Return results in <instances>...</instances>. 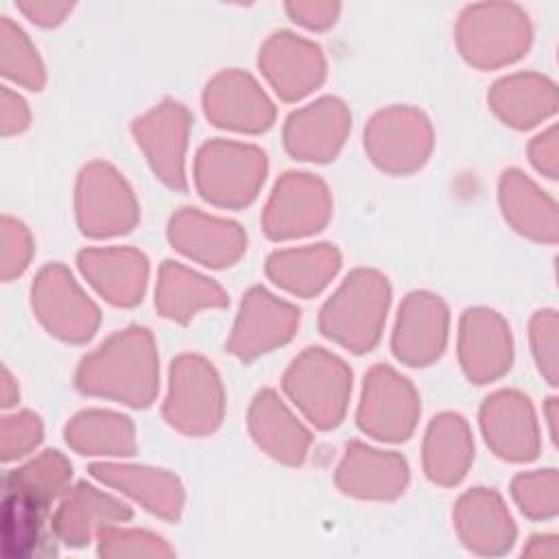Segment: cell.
<instances>
[{"instance_id":"6da1fadb","label":"cell","mask_w":559,"mask_h":559,"mask_svg":"<svg viewBox=\"0 0 559 559\" xmlns=\"http://www.w3.org/2000/svg\"><path fill=\"white\" fill-rule=\"evenodd\" d=\"M157 352L146 328H129L109 336L76 369V389L135 408L148 406L157 393Z\"/></svg>"},{"instance_id":"7a4b0ae2","label":"cell","mask_w":559,"mask_h":559,"mask_svg":"<svg viewBox=\"0 0 559 559\" xmlns=\"http://www.w3.org/2000/svg\"><path fill=\"white\" fill-rule=\"evenodd\" d=\"M391 288L384 275L371 269L352 271L319 314L321 332L334 343L362 354L382 332Z\"/></svg>"},{"instance_id":"3957f363","label":"cell","mask_w":559,"mask_h":559,"mask_svg":"<svg viewBox=\"0 0 559 559\" xmlns=\"http://www.w3.org/2000/svg\"><path fill=\"white\" fill-rule=\"evenodd\" d=\"M528 41V15L515 4H469L461 11L456 22L459 50L476 68H498L511 63L524 55Z\"/></svg>"},{"instance_id":"277c9868","label":"cell","mask_w":559,"mask_h":559,"mask_svg":"<svg viewBox=\"0 0 559 559\" xmlns=\"http://www.w3.org/2000/svg\"><path fill=\"white\" fill-rule=\"evenodd\" d=\"M284 391L317 428L330 430L345 417L352 371L338 356L321 347H308L290 362Z\"/></svg>"},{"instance_id":"5b68a950","label":"cell","mask_w":559,"mask_h":559,"mask_svg":"<svg viewBox=\"0 0 559 559\" xmlns=\"http://www.w3.org/2000/svg\"><path fill=\"white\" fill-rule=\"evenodd\" d=\"M266 175V155L251 144L212 140L201 146L194 162L199 194L221 207H245Z\"/></svg>"},{"instance_id":"8992f818","label":"cell","mask_w":559,"mask_h":559,"mask_svg":"<svg viewBox=\"0 0 559 559\" xmlns=\"http://www.w3.org/2000/svg\"><path fill=\"white\" fill-rule=\"evenodd\" d=\"M225 395L212 362L183 354L170 365V389L164 404L166 421L186 435H210L223 419Z\"/></svg>"},{"instance_id":"52a82bcc","label":"cell","mask_w":559,"mask_h":559,"mask_svg":"<svg viewBox=\"0 0 559 559\" xmlns=\"http://www.w3.org/2000/svg\"><path fill=\"white\" fill-rule=\"evenodd\" d=\"M31 306L37 321L52 336L68 343H85L94 336L100 321L96 304L59 262H52L37 273L31 286Z\"/></svg>"},{"instance_id":"ba28073f","label":"cell","mask_w":559,"mask_h":559,"mask_svg":"<svg viewBox=\"0 0 559 559\" xmlns=\"http://www.w3.org/2000/svg\"><path fill=\"white\" fill-rule=\"evenodd\" d=\"M140 210L138 201L120 177V173L105 164H87L76 181V218L85 236L107 238L133 229Z\"/></svg>"},{"instance_id":"9c48e42d","label":"cell","mask_w":559,"mask_h":559,"mask_svg":"<svg viewBox=\"0 0 559 559\" xmlns=\"http://www.w3.org/2000/svg\"><path fill=\"white\" fill-rule=\"evenodd\" d=\"M365 148L382 170L408 175L428 159L432 151V127L413 107H389L369 120Z\"/></svg>"},{"instance_id":"30bf717a","label":"cell","mask_w":559,"mask_h":559,"mask_svg":"<svg viewBox=\"0 0 559 559\" xmlns=\"http://www.w3.org/2000/svg\"><path fill=\"white\" fill-rule=\"evenodd\" d=\"M419 397L413 384L389 365H376L365 376L358 406V426L378 441H406L419 417Z\"/></svg>"},{"instance_id":"8fae6325","label":"cell","mask_w":559,"mask_h":559,"mask_svg":"<svg viewBox=\"0 0 559 559\" xmlns=\"http://www.w3.org/2000/svg\"><path fill=\"white\" fill-rule=\"evenodd\" d=\"M332 201L325 183L310 173H284L264 207L262 225L269 238L288 240L325 227Z\"/></svg>"},{"instance_id":"7c38bea8","label":"cell","mask_w":559,"mask_h":559,"mask_svg":"<svg viewBox=\"0 0 559 559\" xmlns=\"http://www.w3.org/2000/svg\"><path fill=\"white\" fill-rule=\"evenodd\" d=\"M299 325V310L264 288H251L234 323L227 349L240 360H253L288 343Z\"/></svg>"},{"instance_id":"4fadbf2b","label":"cell","mask_w":559,"mask_h":559,"mask_svg":"<svg viewBox=\"0 0 559 559\" xmlns=\"http://www.w3.org/2000/svg\"><path fill=\"white\" fill-rule=\"evenodd\" d=\"M131 129L155 175L168 188L186 190L183 153L190 131L188 109L177 100H164L140 116Z\"/></svg>"},{"instance_id":"5bb4252c","label":"cell","mask_w":559,"mask_h":559,"mask_svg":"<svg viewBox=\"0 0 559 559\" xmlns=\"http://www.w3.org/2000/svg\"><path fill=\"white\" fill-rule=\"evenodd\" d=\"M260 70L284 100H299L325 76L321 48L295 33H273L260 48Z\"/></svg>"},{"instance_id":"9a60e30c","label":"cell","mask_w":559,"mask_h":559,"mask_svg":"<svg viewBox=\"0 0 559 559\" xmlns=\"http://www.w3.org/2000/svg\"><path fill=\"white\" fill-rule=\"evenodd\" d=\"M203 109L212 124L245 133L266 131L275 118L269 96L240 70H223L207 83Z\"/></svg>"},{"instance_id":"2e32d148","label":"cell","mask_w":559,"mask_h":559,"mask_svg":"<svg viewBox=\"0 0 559 559\" xmlns=\"http://www.w3.org/2000/svg\"><path fill=\"white\" fill-rule=\"evenodd\" d=\"M168 238L177 251L212 269L234 264L247 249V236L238 223L207 216L194 207L173 214Z\"/></svg>"},{"instance_id":"e0dca14e","label":"cell","mask_w":559,"mask_h":559,"mask_svg":"<svg viewBox=\"0 0 559 559\" xmlns=\"http://www.w3.org/2000/svg\"><path fill=\"white\" fill-rule=\"evenodd\" d=\"M448 338V308L432 293H411L397 314L393 354L411 367H426L443 354Z\"/></svg>"},{"instance_id":"ac0fdd59","label":"cell","mask_w":559,"mask_h":559,"mask_svg":"<svg viewBox=\"0 0 559 559\" xmlns=\"http://www.w3.org/2000/svg\"><path fill=\"white\" fill-rule=\"evenodd\" d=\"M349 131V111L334 96L319 98L286 120L284 144L295 159L328 162L341 151Z\"/></svg>"},{"instance_id":"d6986e66","label":"cell","mask_w":559,"mask_h":559,"mask_svg":"<svg viewBox=\"0 0 559 559\" xmlns=\"http://www.w3.org/2000/svg\"><path fill=\"white\" fill-rule=\"evenodd\" d=\"M459 358L472 382H491L509 371L511 334L498 312L487 308L465 310L459 330Z\"/></svg>"},{"instance_id":"ffe728a7","label":"cell","mask_w":559,"mask_h":559,"mask_svg":"<svg viewBox=\"0 0 559 559\" xmlns=\"http://www.w3.org/2000/svg\"><path fill=\"white\" fill-rule=\"evenodd\" d=\"M487 445L504 461H528L537 454V426L528 400L515 391L489 395L480 408Z\"/></svg>"},{"instance_id":"44dd1931","label":"cell","mask_w":559,"mask_h":559,"mask_svg":"<svg viewBox=\"0 0 559 559\" xmlns=\"http://www.w3.org/2000/svg\"><path fill=\"white\" fill-rule=\"evenodd\" d=\"M408 480L406 461L395 452L349 443L336 469V485L343 493L369 500H391L400 496Z\"/></svg>"},{"instance_id":"7402d4cb","label":"cell","mask_w":559,"mask_h":559,"mask_svg":"<svg viewBox=\"0 0 559 559\" xmlns=\"http://www.w3.org/2000/svg\"><path fill=\"white\" fill-rule=\"evenodd\" d=\"M79 269L109 304L129 308L142 301L148 260L138 249H83L79 253Z\"/></svg>"},{"instance_id":"603a6c76","label":"cell","mask_w":559,"mask_h":559,"mask_svg":"<svg viewBox=\"0 0 559 559\" xmlns=\"http://www.w3.org/2000/svg\"><path fill=\"white\" fill-rule=\"evenodd\" d=\"M249 430L255 443L275 461L299 465L310 448V432L282 404L275 391L264 389L255 395L249 408Z\"/></svg>"},{"instance_id":"cb8c5ba5","label":"cell","mask_w":559,"mask_h":559,"mask_svg":"<svg viewBox=\"0 0 559 559\" xmlns=\"http://www.w3.org/2000/svg\"><path fill=\"white\" fill-rule=\"evenodd\" d=\"M129 518L131 509L127 504L87 483H79L59 504L52 518V528L68 546H83L94 533Z\"/></svg>"},{"instance_id":"d4e9b609","label":"cell","mask_w":559,"mask_h":559,"mask_svg":"<svg viewBox=\"0 0 559 559\" xmlns=\"http://www.w3.org/2000/svg\"><path fill=\"white\" fill-rule=\"evenodd\" d=\"M90 474L105 485L124 491L151 513L177 520L183 509V487L166 469L140 467V465H116V463H94Z\"/></svg>"},{"instance_id":"484cf974","label":"cell","mask_w":559,"mask_h":559,"mask_svg":"<svg viewBox=\"0 0 559 559\" xmlns=\"http://www.w3.org/2000/svg\"><path fill=\"white\" fill-rule=\"evenodd\" d=\"M454 522L465 546L485 555L502 552L515 535L500 496L485 487H476L459 498Z\"/></svg>"},{"instance_id":"4316f807","label":"cell","mask_w":559,"mask_h":559,"mask_svg":"<svg viewBox=\"0 0 559 559\" xmlns=\"http://www.w3.org/2000/svg\"><path fill=\"white\" fill-rule=\"evenodd\" d=\"M474 459L467 421L459 413L437 415L424 439V469L437 485H456Z\"/></svg>"},{"instance_id":"83f0119b","label":"cell","mask_w":559,"mask_h":559,"mask_svg":"<svg viewBox=\"0 0 559 559\" xmlns=\"http://www.w3.org/2000/svg\"><path fill=\"white\" fill-rule=\"evenodd\" d=\"M341 269V253L336 247L321 242L314 247L282 249L269 255L266 275L284 290L312 297L321 293Z\"/></svg>"},{"instance_id":"f1b7e54d","label":"cell","mask_w":559,"mask_h":559,"mask_svg":"<svg viewBox=\"0 0 559 559\" xmlns=\"http://www.w3.org/2000/svg\"><path fill=\"white\" fill-rule=\"evenodd\" d=\"M155 306L166 319L188 321L201 308L227 306V295L216 282L186 269L179 262L166 260L159 269Z\"/></svg>"},{"instance_id":"f546056e","label":"cell","mask_w":559,"mask_h":559,"mask_svg":"<svg viewBox=\"0 0 559 559\" xmlns=\"http://www.w3.org/2000/svg\"><path fill=\"white\" fill-rule=\"evenodd\" d=\"M66 443L83 456H131L135 452V430L129 417L90 408L70 419Z\"/></svg>"},{"instance_id":"4dcf8cb0","label":"cell","mask_w":559,"mask_h":559,"mask_svg":"<svg viewBox=\"0 0 559 559\" xmlns=\"http://www.w3.org/2000/svg\"><path fill=\"white\" fill-rule=\"evenodd\" d=\"M489 103L507 124L526 129L552 111V85L537 74L504 76L493 85Z\"/></svg>"},{"instance_id":"1f68e13d","label":"cell","mask_w":559,"mask_h":559,"mask_svg":"<svg viewBox=\"0 0 559 559\" xmlns=\"http://www.w3.org/2000/svg\"><path fill=\"white\" fill-rule=\"evenodd\" d=\"M500 205L518 231L537 240H555V205L522 173H502Z\"/></svg>"},{"instance_id":"d6a6232c","label":"cell","mask_w":559,"mask_h":559,"mask_svg":"<svg viewBox=\"0 0 559 559\" xmlns=\"http://www.w3.org/2000/svg\"><path fill=\"white\" fill-rule=\"evenodd\" d=\"M72 465L57 450H44L28 463L4 476V489L26 496L39 507H48L70 483Z\"/></svg>"},{"instance_id":"836d02e7","label":"cell","mask_w":559,"mask_h":559,"mask_svg":"<svg viewBox=\"0 0 559 559\" xmlns=\"http://www.w3.org/2000/svg\"><path fill=\"white\" fill-rule=\"evenodd\" d=\"M0 72L4 79L39 92L46 83V70L28 35L11 20H0Z\"/></svg>"},{"instance_id":"e575fe53","label":"cell","mask_w":559,"mask_h":559,"mask_svg":"<svg viewBox=\"0 0 559 559\" xmlns=\"http://www.w3.org/2000/svg\"><path fill=\"white\" fill-rule=\"evenodd\" d=\"M44 507L22 493L7 491L2 504V552L7 557H24L39 537Z\"/></svg>"},{"instance_id":"d590c367","label":"cell","mask_w":559,"mask_h":559,"mask_svg":"<svg viewBox=\"0 0 559 559\" xmlns=\"http://www.w3.org/2000/svg\"><path fill=\"white\" fill-rule=\"evenodd\" d=\"M98 552L103 557H170L166 542L146 531H120L107 526L98 533Z\"/></svg>"},{"instance_id":"8d00e7d4","label":"cell","mask_w":559,"mask_h":559,"mask_svg":"<svg viewBox=\"0 0 559 559\" xmlns=\"http://www.w3.org/2000/svg\"><path fill=\"white\" fill-rule=\"evenodd\" d=\"M44 437L39 417L31 411H17L4 415L0 421V459L4 463L15 461L33 452Z\"/></svg>"},{"instance_id":"74e56055","label":"cell","mask_w":559,"mask_h":559,"mask_svg":"<svg viewBox=\"0 0 559 559\" xmlns=\"http://www.w3.org/2000/svg\"><path fill=\"white\" fill-rule=\"evenodd\" d=\"M33 258V238L26 225L13 216L0 221V275L4 282L26 271Z\"/></svg>"},{"instance_id":"f35d334b","label":"cell","mask_w":559,"mask_h":559,"mask_svg":"<svg viewBox=\"0 0 559 559\" xmlns=\"http://www.w3.org/2000/svg\"><path fill=\"white\" fill-rule=\"evenodd\" d=\"M513 498L520 509L531 518L555 513V472L537 469L533 474H520L513 480Z\"/></svg>"},{"instance_id":"ab89813d","label":"cell","mask_w":559,"mask_h":559,"mask_svg":"<svg viewBox=\"0 0 559 559\" xmlns=\"http://www.w3.org/2000/svg\"><path fill=\"white\" fill-rule=\"evenodd\" d=\"M531 341L535 358L539 362V371H544L546 378L555 384V312H537V317L531 323Z\"/></svg>"},{"instance_id":"60d3db41","label":"cell","mask_w":559,"mask_h":559,"mask_svg":"<svg viewBox=\"0 0 559 559\" xmlns=\"http://www.w3.org/2000/svg\"><path fill=\"white\" fill-rule=\"evenodd\" d=\"M341 4L336 2H286V13L301 26L323 31L334 24Z\"/></svg>"},{"instance_id":"b9f144b4","label":"cell","mask_w":559,"mask_h":559,"mask_svg":"<svg viewBox=\"0 0 559 559\" xmlns=\"http://www.w3.org/2000/svg\"><path fill=\"white\" fill-rule=\"evenodd\" d=\"M31 122V111H28V105L24 103V98L9 90V87H2L0 90V129H2V135L9 138V135H17L22 133Z\"/></svg>"},{"instance_id":"7bdbcfd3","label":"cell","mask_w":559,"mask_h":559,"mask_svg":"<svg viewBox=\"0 0 559 559\" xmlns=\"http://www.w3.org/2000/svg\"><path fill=\"white\" fill-rule=\"evenodd\" d=\"M17 9L39 26H55L66 20L72 11V2H50V0H31L17 2Z\"/></svg>"},{"instance_id":"ee69618b","label":"cell","mask_w":559,"mask_h":559,"mask_svg":"<svg viewBox=\"0 0 559 559\" xmlns=\"http://www.w3.org/2000/svg\"><path fill=\"white\" fill-rule=\"evenodd\" d=\"M531 159L548 177H555V129H550L546 135L535 138V142L531 144Z\"/></svg>"},{"instance_id":"f6af8a7d","label":"cell","mask_w":559,"mask_h":559,"mask_svg":"<svg viewBox=\"0 0 559 559\" xmlns=\"http://www.w3.org/2000/svg\"><path fill=\"white\" fill-rule=\"evenodd\" d=\"M17 400H20L17 382L13 380L9 369L2 367V376H0V404H2V408H9V406L17 404Z\"/></svg>"}]
</instances>
